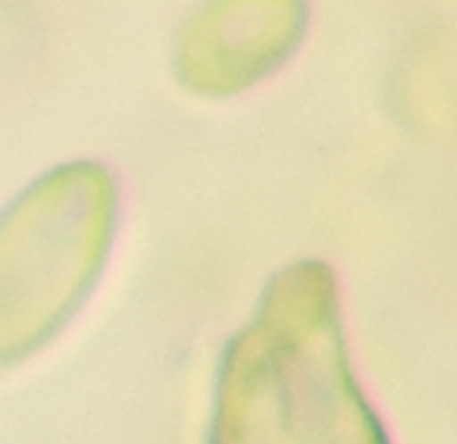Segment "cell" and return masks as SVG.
<instances>
[{"instance_id":"1","label":"cell","mask_w":457,"mask_h":444,"mask_svg":"<svg viewBox=\"0 0 457 444\" xmlns=\"http://www.w3.org/2000/svg\"><path fill=\"white\" fill-rule=\"evenodd\" d=\"M212 444H387L353 374L337 285L324 264L278 274L228 345Z\"/></svg>"},{"instance_id":"3","label":"cell","mask_w":457,"mask_h":444,"mask_svg":"<svg viewBox=\"0 0 457 444\" xmlns=\"http://www.w3.org/2000/svg\"><path fill=\"white\" fill-rule=\"evenodd\" d=\"M309 19V0H202L173 37L178 81L212 100L238 95L293 58Z\"/></svg>"},{"instance_id":"2","label":"cell","mask_w":457,"mask_h":444,"mask_svg":"<svg viewBox=\"0 0 457 444\" xmlns=\"http://www.w3.org/2000/svg\"><path fill=\"white\" fill-rule=\"evenodd\" d=\"M115 202L107 168L71 163L0 214V364L50 340L89 296L110 251Z\"/></svg>"}]
</instances>
